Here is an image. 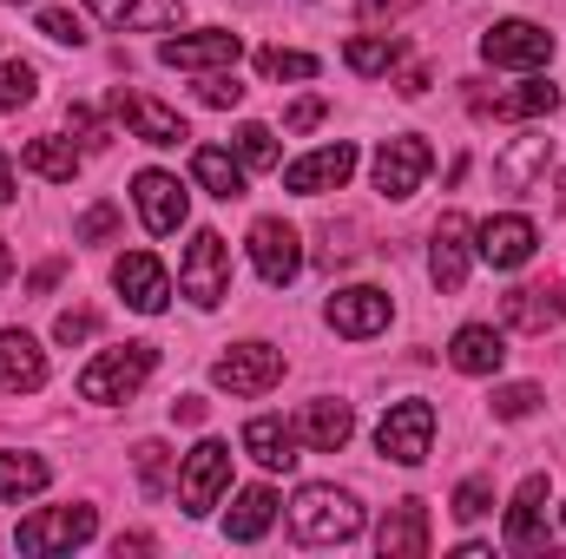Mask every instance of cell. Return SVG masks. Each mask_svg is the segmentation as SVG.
I'll return each mask as SVG.
<instances>
[{
	"mask_svg": "<svg viewBox=\"0 0 566 559\" xmlns=\"http://www.w3.org/2000/svg\"><path fill=\"white\" fill-rule=\"evenodd\" d=\"M290 534L303 547H349L363 534V507H356V494H343L329 481H310L290 500Z\"/></svg>",
	"mask_w": 566,
	"mask_h": 559,
	"instance_id": "obj_1",
	"label": "cell"
},
{
	"mask_svg": "<svg viewBox=\"0 0 566 559\" xmlns=\"http://www.w3.org/2000/svg\"><path fill=\"white\" fill-rule=\"evenodd\" d=\"M151 369H158V349H151V342H119V349H99V356L80 369V395H86V402H99V409L133 402L145 382H151Z\"/></svg>",
	"mask_w": 566,
	"mask_h": 559,
	"instance_id": "obj_2",
	"label": "cell"
},
{
	"mask_svg": "<svg viewBox=\"0 0 566 559\" xmlns=\"http://www.w3.org/2000/svg\"><path fill=\"white\" fill-rule=\"evenodd\" d=\"M178 289L198 303V309H218L231 296V244L218 231H198L185 244V264H178Z\"/></svg>",
	"mask_w": 566,
	"mask_h": 559,
	"instance_id": "obj_3",
	"label": "cell"
},
{
	"mask_svg": "<svg viewBox=\"0 0 566 559\" xmlns=\"http://www.w3.org/2000/svg\"><path fill=\"white\" fill-rule=\"evenodd\" d=\"M481 60H488V66H507V73H547L554 33L534 27V20H494V27L481 33Z\"/></svg>",
	"mask_w": 566,
	"mask_h": 559,
	"instance_id": "obj_4",
	"label": "cell"
},
{
	"mask_svg": "<svg viewBox=\"0 0 566 559\" xmlns=\"http://www.w3.org/2000/svg\"><path fill=\"white\" fill-rule=\"evenodd\" d=\"M224 487H231V447H224V441H198V447L185 454V467H178V500H185V514L205 520V514L224 500Z\"/></svg>",
	"mask_w": 566,
	"mask_h": 559,
	"instance_id": "obj_5",
	"label": "cell"
},
{
	"mask_svg": "<svg viewBox=\"0 0 566 559\" xmlns=\"http://www.w3.org/2000/svg\"><path fill=\"white\" fill-rule=\"evenodd\" d=\"M99 534V507H46V514H27L20 520V534H13V547L20 553H73V547H86Z\"/></svg>",
	"mask_w": 566,
	"mask_h": 559,
	"instance_id": "obj_6",
	"label": "cell"
},
{
	"mask_svg": "<svg viewBox=\"0 0 566 559\" xmlns=\"http://www.w3.org/2000/svg\"><path fill=\"white\" fill-rule=\"evenodd\" d=\"M376 447H382L396 467H422L428 447H434V402H422V395L396 402V409L382 415V428H376Z\"/></svg>",
	"mask_w": 566,
	"mask_h": 559,
	"instance_id": "obj_7",
	"label": "cell"
},
{
	"mask_svg": "<svg viewBox=\"0 0 566 559\" xmlns=\"http://www.w3.org/2000/svg\"><path fill=\"white\" fill-rule=\"evenodd\" d=\"M211 382L224 395H271L283 382V349H271V342H238V349H224L211 362Z\"/></svg>",
	"mask_w": 566,
	"mask_h": 559,
	"instance_id": "obj_8",
	"label": "cell"
},
{
	"mask_svg": "<svg viewBox=\"0 0 566 559\" xmlns=\"http://www.w3.org/2000/svg\"><path fill=\"white\" fill-rule=\"evenodd\" d=\"M244 251H251V271L271 283V289H283V283L303 277V238H296L283 218H258L251 238H244Z\"/></svg>",
	"mask_w": 566,
	"mask_h": 559,
	"instance_id": "obj_9",
	"label": "cell"
},
{
	"mask_svg": "<svg viewBox=\"0 0 566 559\" xmlns=\"http://www.w3.org/2000/svg\"><path fill=\"white\" fill-rule=\"evenodd\" d=\"M329 329L336 336H349V342H369V336H382L389 329V316H396V303H389V289H376V283H349V289H336L329 296Z\"/></svg>",
	"mask_w": 566,
	"mask_h": 559,
	"instance_id": "obj_10",
	"label": "cell"
},
{
	"mask_svg": "<svg viewBox=\"0 0 566 559\" xmlns=\"http://www.w3.org/2000/svg\"><path fill=\"white\" fill-rule=\"evenodd\" d=\"M428 165H434L428 139L402 133V139H382V145H376L369 178H376V191H382V198H416V191H422V178H428Z\"/></svg>",
	"mask_w": 566,
	"mask_h": 559,
	"instance_id": "obj_11",
	"label": "cell"
},
{
	"mask_svg": "<svg viewBox=\"0 0 566 559\" xmlns=\"http://www.w3.org/2000/svg\"><path fill=\"white\" fill-rule=\"evenodd\" d=\"M534 251H541V231H534V218H521V211H501V218L474 224V257L494 264V271H521Z\"/></svg>",
	"mask_w": 566,
	"mask_h": 559,
	"instance_id": "obj_12",
	"label": "cell"
},
{
	"mask_svg": "<svg viewBox=\"0 0 566 559\" xmlns=\"http://www.w3.org/2000/svg\"><path fill=\"white\" fill-rule=\"evenodd\" d=\"M468 264H474V224L461 211H441V224L428 238V277H434V289L454 296L468 283Z\"/></svg>",
	"mask_w": 566,
	"mask_h": 559,
	"instance_id": "obj_13",
	"label": "cell"
},
{
	"mask_svg": "<svg viewBox=\"0 0 566 559\" xmlns=\"http://www.w3.org/2000/svg\"><path fill=\"white\" fill-rule=\"evenodd\" d=\"M158 60L178 66V73H218V66H238V60H244V40H238L231 27H205V33H178V40H165Z\"/></svg>",
	"mask_w": 566,
	"mask_h": 559,
	"instance_id": "obj_14",
	"label": "cell"
},
{
	"mask_svg": "<svg viewBox=\"0 0 566 559\" xmlns=\"http://www.w3.org/2000/svg\"><path fill=\"white\" fill-rule=\"evenodd\" d=\"M113 119L133 133V139H145V145H185L191 133H185V119L171 113V106H158V99H145V93H133V86H113Z\"/></svg>",
	"mask_w": 566,
	"mask_h": 559,
	"instance_id": "obj_15",
	"label": "cell"
},
{
	"mask_svg": "<svg viewBox=\"0 0 566 559\" xmlns=\"http://www.w3.org/2000/svg\"><path fill=\"white\" fill-rule=\"evenodd\" d=\"M349 171H356V145L336 139V145H323V151H303L296 165H283V184L296 198H323V191H343Z\"/></svg>",
	"mask_w": 566,
	"mask_h": 559,
	"instance_id": "obj_16",
	"label": "cell"
},
{
	"mask_svg": "<svg viewBox=\"0 0 566 559\" xmlns=\"http://www.w3.org/2000/svg\"><path fill=\"white\" fill-rule=\"evenodd\" d=\"M133 204H139V224L151 238H171L185 224V211H191V198H185V184L171 171H139L133 178Z\"/></svg>",
	"mask_w": 566,
	"mask_h": 559,
	"instance_id": "obj_17",
	"label": "cell"
},
{
	"mask_svg": "<svg viewBox=\"0 0 566 559\" xmlns=\"http://www.w3.org/2000/svg\"><path fill=\"white\" fill-rule=\"evenodd\" d=\"M113 289H119L126 309H139V316H158V309L171 303V277H165V264H158L151 251H126V257L113 264Z\"/></svg>",
	"mask_w": 566,
	"mask_h": 559,
	"instance_id": "obj_18",
	"label": "cell"
},
{
	"mask_svg": "<svg viewBox=\"0 0 566 559\" xmlns=\"http://www.w3.org/2000/svg\"><path fill=\"white\" fill-rule=\"evenodd\" d=\"M514 553H541L547 547V474H527L507 500V534H501Z\"/></svg>",
	"mask_w": 566,
	"mask_h": 559,
	"instance_id": "obj_19",
	"label": "cell"
},
{
	"mask_svg": "<svg viewBox=\"0 0 566 559\" xmlns=\"http://www.w3.org/2000/svg\"><path fill=\"white\" fill-rule=\"evenodd\" d=\"M501 316H507V329H521V336H547V329L566 323V296L554 283H521V289L501 296Z\"/></svg>",
	"mask_w": 566,
	"mask_h": 559,
	"instance_id": "obj_20",
	"label": "cell"
},
{
	"mask_svg": "<svg viewBox=\"0 0 566 559\" xmlns=\"http://www.w3.org/2000/svg\"><path fill=\"white\" fill-rule=\"evenodd\" d=\"M93 20H106L113 33H165L185 20V0H80Z\"/></svg>",
	"mask_w": 566,
	"mask_h": 559,
	"instance_id": "obj_21",
	"label": "cell"
},
{
	"mask_svg": "<svg viewBox=\"0 0 566 559\" xmlns=\"http://www.w3.org/2000/svg\"><path fill=\"white\" fill-rule=\"evenodd\" d=\"M46 382V349L27 329H0V395H33Z\"/></svg>",
	"mask_w": 566,
	"mask_h": 559,
	"instance_id": "obj_22",
	"label": "cell"
},
{
	"mask_svg": "<svg viewBox=\"0 0 566 559\" xmlns=\"http://www.w3.org/2000/svg\"><path fill=\"white\" fill-rule=\"evenodd\" d=\"M349 434H356V409H349V402H336V395L303 402V415H296V441H310L316 454H336V447H349Z\"/></svg>",
	"mask_w": 566,
	"mask_h": 559,
	"instance_id": "obj_23",
	"label": "cell"
},
{
	"mask_svg": "<svg viewBox=\"0 0 566 559\" xmlns=\"http://www.w3.org/2000/svg\"><path fill=\"white\" fill-rule=\"evenodd\" d=\"M468 106H474L481 119H547V113L560 106V86L527 80V86H514V93H468Z\"/></svg>",
	"mask_w": 566,
	"mask_h": 559,
	"instance_id": "obj_24",
	"label": "cell"
},
{
	"mask_svg": "<svg viewBox=\"0 0 566 559\" xmlns=\"http://www.w3.org/2000/svg\"><path fill=\"white\" fill-rule=\"evenodd\" d=\"M376 553L382 559H422L428 553V507L422 500H396L376 527Z\"/></svg>",
	"mask_w": 566,
	"mask_h": 559,
	"instance_id": "obj_25",
	"label": "cell"
},
{
	"mask_svg": "<svg viewBox=\"0 0 566 559\" xmlns=\"http://www.w3.org/2000/svg\"><path fill=\"white\" fill-rule=\"evenodd\" d=\"M244 454L264 467V474H290L303 454H296V428L283 415H251L244 421Z\"/></svg>",
	"mask_w": 566,
	"mask_h": 559,
	"instance_id": "obj_26",
	"label": "cell"
},
{
	"mask_svg": "<svg viewBox=\"0 0 566 559\" xmlns=\"http://www.w3.org/2000/svg\"><path fill=\"white\" fill-rule=\"evenodd\" d=\"M448 362H454L461 376H494V369L507 362V342H501V329H494V323H468V329H454Z\"/></svg>",
	"mask_w": 566,
	"mask_h": 559,
	"instance_id": "obj_27",
	"label": "cell"
},
{
	"mask_svg": "<svg viewBox=\"0 0 566 559\" xmlns=\"http://www.w3.org/2000/svg\"><path fill=\"white\" fill-rule=\"evenodd\" d=\"M191 178L211 191V198H244V165H238V151H224V145H198L191 151Z\"/></svg>",
	"mask_w": 566,
	"mask_h": 559,
	"instance_id": "obj_28",
	"label": "cell"
},
{
	"mask_svg": "<svg viewBox=\"0 0 566 559\" xmlns=\"http://www.w3.org/2000/svg\"><path fill=\"white\" fill-rule=\"evenodd\" d=\"M271 520H277V494H271V487H244V494L231 500V514H224V534H231L238 547H251V540L271 534Z\"/></svg>",
	"mask_w": 566,
	"mask_h": 559,
	"instance_id": "obj_29",
	"label": "cell"
},
{
	"mask_svg": "<svg viewBox=\"0 0 566 559\" xmlns=\"http://www.w3.org/2000/svg\"><path fill=\"white\" fill-rule=\"evenodd\" d=\"M53 481V467L40 461V454H0V507H20V500H33L40 487Z\"/></svg>",
	"mask_w": 566,
	"mask_h": 559,
	"instance_id": "obj_30",
	"label": "cell"
},
{
	"mask_svg": "<svg viewBox=\"0 0 566 559\" xmlns=\"http://www.w3.org/2000/svg\"><path fill=\"white\" fill-rule=\"evenodd\" d=\"M396 60H402V33H356V40L343 46V66H349V73H363V80L389 73Z\"/></svg>",
	"mask_w": 566,
	"mask_h": 559,
	"instance_id": "obj_31",
	"label": "cell"
},
{
	"mask_svg": "<svg viewBox=\"0 0 566 559\" xmlns=\"http://www.w3.org/2000/svg\"><path fill=\"white\" fill-rule=\"evenodd\" d=\"M20 165L40 171L46 184H73V178H80V145L73 139H33L27 151H20Z\"/></svg>",
	"mask_w": 566,
	"mask_h": 559,
	"instance_id": "obj_32",
	"label": "cell"
},
{
	"mask_svg": "<svg viewBox=\"0 0 566 559\" xmlns=\"http://www.w3.org/2000/svg\"><path fill=\"white\" fill-rule=\"evenodd\" d=\"M547 158H554V145H547V139H521L501 165H494V171H501V184H507V191H527V184L547 171Z\"/></svg>",
	"mask_w": 566,
	"mask_h": 559,
	"instance_id": "obj_33",
	"label": "cell"
},
{
	"mask_svg": "<svg viewBox=\"0 0 566 559\" xmlns=\"http://www.w3.org/2000/svg\"><path fill=\"white\" fill-rule=\"evenodd\" d=\"M133 467H139L145 500L171 494V447H165V441H139V447H133Z\"/></svg>",
	"mask_w": 566,
	"mask_h": 559,
	"instance_id": "obj_34",
	"label": "cell"
},
{
	"mask_svg": "<svg viewBox=\"0 0 566 559\" xmlns=\"http://www.w3.org/2000/svg\"><path fill=\"white\" fill-rule=\"evenodd\" d=\"M258 66H264V80H316L323 73V60L316 53H296V46H264Z\"/></svg>",
	"mask_w": 566,
	"mask_h": 559,
	"instance_id": "obj_35",
	"label": "cell"
},
{
	"mask_svg": "<svg viewBox=\"0 0 566 559\" xmlns=\"http://www.w3.org/2000/svg\"><path fill=\"white\" fill-rule=\"evenodd\" d=\"M238 165L244 171H277V133L271 126H238Z\"/></svg>",
	"mask_w": 566,
	"mask_h": 559,
	"instance_id": "obj_36",
	"label": "cell"
},
{
	"mask_svg": "<svg viewBox=\"0 0 566 559\" xmlns=\"http://www.w3.org/2000/svg\"><path fill=\"white\" fill-rule=\"evenodd\" d=\"M33 86H40V73L27 60H0V113H20L33 99Z\"/></svg>",
	"mask_w": 566,
	"mask_h": 559,
	"instance_id": "obj_37",
	"label": "cell"
},
{
	"mask_svg": "<svg viewBox=\"0 0 566 559\" xmlns=\"http://www.w3.org/2000/svg\"><path fill=\"white\" fill-rule=\"evenodd\" d=\"M541 402H547V395H541L534 382H507V389H494V421H527Z\"/></svg>",
	"mask_w": 566,
	"mask_h": 559,
	"instance_id": "obj_38",
	"label": "cell"
},
{
	"mask_svg": "<svg viewBox=\"0 0 566 559\" xmlns=\"http://www.w3.org/2000/svg\"><path fill=\"white\" fill-rule=\"evenodd\" d=\"M488 514H494V481H481V474L461 481L454 487V520H488Z\"/></svg>",
	"mask_w": 566,
	"mask_h": 559,
	"instance_id": "obj_39",
	"label": "cell"
},
{
	"mask_svg": "<svg viewBox=\"0 0 566 559\" xmlns=\"http://www.w3.org/2000/svg\"><path fill=\"white\" fill-rule=\"evenodd\" d=\"M40 33L60 40V46H80V40H86V20H80L73 7H40Z\"/></svg>",
	"mask_w": 566,
	"mask_h": 559,
	"instance_id": "obj_40",
	"label": "cell"
},
{
	"mask_svg": "<svg viewBox=\"0 0 566 559\" xmlns=\"http://www.w3.org/2000/svg\"><path fill=\"white\" fill-rule=\"evenodd\" d=\"M198 99L205 106H244V86H238V66H218V73H205V86H198Z\"/></svg>",
	"mask_w": 566,
	"mask_h": 559,
	"instance_id": "obj_41",
	"label": "cell"
},
{
	"mask_svg": "<svg viewBox=\"0 0 566 559\" xmlns=\"http://www.w3.org/2000/svg\"><path fill=\"white\" fill-rule=\"evenodd\" d=\"M119 238V211L113 204H93L80 224H73V244H113Z\"/></svg>",
	"mask_w": 566,
	"mask_h": 559,
	"instance_id": "obj_42",
	"label": "cell"
},
{
	"mask_svg": "<svg viewBox=\"0 0 566 559\" xmlns=\"http://www.w3.org/2000/svg\"><path fill=\"white\" fill-rule=\"evenodd\" d=\"M66 126H73L80 151H99V145H106V126L93 119V106H66Z\"/></svg>",
	"mask_w": 566,
	"mask_h": 559,
	"instance_id": "obj_43",
	"label": "cell"
},
{
	"mask_svg": "<svg viewBox=\"0 0 566 559\" xmlns=\"http://www.w3.org/2000/svg\"><path fill=\"white\" fill-rule=\"evenodd\" d=\"M93 329H99V316H93V309H66V316H60V323H53V336H60V342H66V349H73V342H86V336H93Z\"/></svg>",
	"mask_w": 566,
	"mask_h": 559,
	"instance_id": "obj_44",
	"label": "cell"
},
{
	"mask_svg": "<svg viewBox=\"0 0 566 559\" xmlns=\"http://www.w3.org/2000/svg\"><path fill=\"white\" fill-rule=\"evenodd\" d=\"M283 126H290V133H310V126H323V99H316V93H310V99H296Z\"/></svg>",
	"mask_w": 566,
	"mask_h": 559,
	"instance_id": "obj_45",
	"label": "cell"
},
{
	"mask_svg": "<svg viewBox=\"0 0 566 559\" xmlns=\"http://www.w3.org/2000/svg\"><path fill=\"white\" fill-rule=\"evenodd\" d=\"M396 93H402V99H422L428 93V66H409V73L396 80Z\"/></svg>",
	"mask_w": 566,
	"mask_h": 559,
	"instance_id": "obj_46",
	"label": "cell"
},
{
	"mask_svg": "<svg viewBox=\"0 0 566 559\" xmlns=\"http://www.w3.org/2000/svg\"><path fill=\"white\" fill-rule=\"evenodd\" d=\"M171 415H178V421H205V402H198V395H178V402H171Z\"/></svg>",
	"mask_w": 566,
	"mask_h": 559,
	"instance_id": "obj_47",
	"label": "cell"
},
{
	"mask_svg": "<svg viewBox=\"0 0 566 559\" xmlns=\"http://www.w3.org/2000/svg\"><path fill=\"white\" fill-rule=\"evenodd\" d=\"M0 204H13V165H7V151H0Z\"/></svg>",
	"mask_w": 566,
	"mask_h": 559,
	"instance_id": "obj_48",
	"label": "cell"
},
{
	"mask_svg": "<svg viewBox=\"0 0 566 559\" xmlns=\"http://www.w3.org/2000/svg\"><path fill=\"white\" fill-rule=\"evenodd\" d=\"M396 7H409V0H363V13L376 20V13H396Z\"/></svg>",
	"mask_w": 566,
	"mask_h": 559,
	"instance_id": "obj_49",
	"label": "cell"
},
{
	"mask_svg": "<svg viewBox=\"0 0 566 559\" xmlns=\"http://www.w3.org/2000/svg\"><path fill=\"white\" fill-rule=\"evenodd\" d=\"M13 277V251H7V238H0V283Z\"/></svg>",
	"mask_w": 566,
	"mask_h": 559,
	"instance_id": "obj_50",
	"label": "cell"
}]
</instances>
